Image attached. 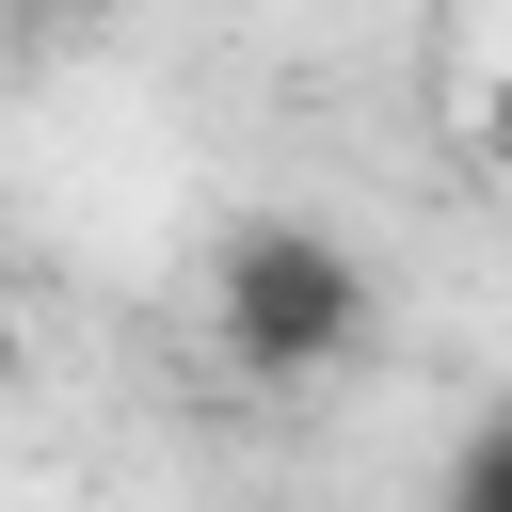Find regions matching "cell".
<instances>
[{
  "label": "cell",
  "mask_w": 512,
  "mask_h": 512,
  "mask_svg": "<svg viewBox=\"0 0 512 512\" xmlns=\"http://www.w3.org/2000/svg\"><path fill=\"white\" fill-rule=\"evenodd\" d=\"M16 368H32V336H16V288H0V384H16Z\"/></svg>",
  "instance_id": "cell-3"
},
{
  "label": "cell",
  "mask_w": 512,
  "mask_h": 512,
  "mask_svg": "<svg viewBox=\"0 0 512 512\" xmlns=\"http://www.w3.org/2000/svg\"><path fill=\"white\" fill-rule=\"evenodd\" d=\"M432 512H512V416H464V432H448Z\"/></svg>",
  "instance_id": "cell-2"
},
{
  "label": "cell",
  "mask_w": 512,
  "mask_h": 512,
  "mask_svg": "<svg viewBox=\"0 0 512 512\" xmlns=\"http://www.w3.org/2000/svg\"><path fill=\"white\" fill-rule=\"evenodd\" d=\"M368 320H384V288H368V256H352L336 224L256 208V224L208 240V352H224L240 384H320V368L368 352Z\"/></svg>",
  "instance_id": "cell-1"
}]
</instances>
